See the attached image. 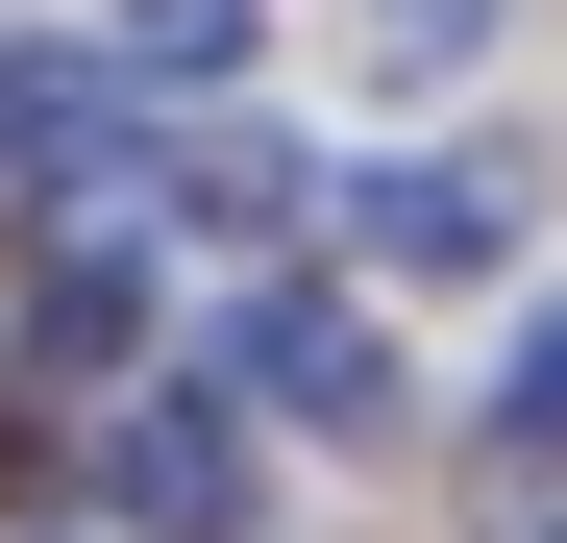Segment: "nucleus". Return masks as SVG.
Listing matches in <instances>:
<instances>
[{"label": "nucleus", "instance_id": "1", "mask_svg": "<svg viewBox=\"0 0 567 543\" xmlns=\"http://www.w3.org/2000/svg\"><path fill=\"white\" fill-rule=\"evenodd\" d=\"M223 396H271V420H346V444H370V420H395V346H370L346 297H247V321H223Z\"/></svg>", "mask_w": 567, "mask_h": 543}, {"label": "nucleus", "instance_id": "2", "mask_svg": "<svg viewBox=\"0 0 567 543\" xmlns=\"http://www.w3.org/2000/svg\"><path fill=\"white\" fill-rule=\"evenodd\" d=\"M100 470H124V519H148V543H247V519H271V470H247V420H223V396H148Z\"/></svg>", "mask_w": 567, "mask_h": 543}, {"label": "nucleus", "instance_id": "3", "mask_svg": "<svg viewBox=\"0 0 567 543\" xmlns=\"http://www.w3.org/2000/svg\"><path fill=\"white\" fill-rule=\"evenodd\" d=\"M370 247L395 272H518V148H395V173H346Z\"/></svg>", "mask_w": 567, "mask_h": 543}, {"label": "nucleus", "instance_id": "4", "mask_svg": "<svg viewBox=\"0 0 567 543\" xmlns=\"http://www.w3.org/2000/svg\"><path fill=\"white\" fill-rule=\"evenodd\" d=\"M297 198H321V173L271 148V124H198V173H173V223H223V247H271Z\"/></svg>", "mask_w": 567, "mask_h": 543}, {"label": "nucleus", "instance_id": "5", "mask_svg": "<svg viewBox=\"0 0 567 543\" xmlns=\"http://www.w3.org/2000/svg\"><path fill=\"white\" fill-rule=\"evenodd\" d=\"M25 346H50V371H124V247H50L25 272Z\"/></svg>", "mask_w": 567, "mask_h": 543}, {"label": "nucleus", "instance_id": "6", "mask_svg": "<svg viewBox=\"0 0 567 543\" xmlns=\"http://www.w3.org/2000/svg\"><path fill=\"white\" fill-rule=\"evenodd\" d=\"M124 74L173 100V74H247V0H124Z\"/></svg>", "mask_w": 567, "mask_h": 543}, {"label": "nucleus", "instance_id": "7", "mask_svg": "<svg viewBox=\"0 0 567 543\" xmlns=\"http://www.w3.org/2000/svg\"><path fill=\"white\" fill-rule=\"evenodd\" d=\"M494 50V0H370V74H468Z\"/></svg>", "mask_w": 567, "mask_h": 543}, {"label": "nucleus", "instance_id": "8", "mask_svg": "<svg viewBox=\"0 0 567 543\" xmlns=\"http://www.w3.org/2000/svg\"><path fill=\"white\" fill-rule=\"evenodd\" d=\"M494 444H567V321H518V371H494Z\"/></svg>", "mask_w": 567, "mask_h": 543}]
</instances>
